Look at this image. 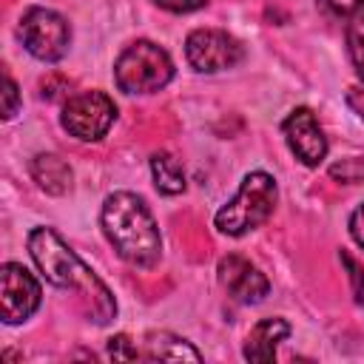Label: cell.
Listing matches in <instances>:
<instances>
[{
  "mask_svg": "<svg viewBox=\"0 0 364 364\" xmlns=\"http://www.w3.org/2000/svg\"><path fill=\"white\" fill-rule=\"evenodd\" d=\"M102 230L119 259L134 267H154L162 256V236L151 208L131 191H117L102 202Z\"/></svg>",
  "mask_w": 364,
  "mask_h": 364,
  "instance_id": "cell-2",
  "label": "cell"
},
{
  "mask_svg": "<svg viewBox=\"0 0 364 364\" xmlns=\"http://www.w3.org/2000/svg\"><path fill=\"white\" fill-rule=\"evenodd\" d=\"M347 54H350V63H353L358 80L364 82V37L355 28H347Z\"/></svg>",
  "mask_w": 364,
  "mask_h": 364,
  "instance_id": "cell-18",
  "label": "cell"
},
{
  "mask_svg": "<svg viewBox=\"0 0 364 364\" xmlns=\"http://www.w3.org/2000/svg\"><path fill=\"white\" fill-rule=\"evenodd\" d=\"M43 97H48V100H57L63 91H68V80H63V77H48V80H43Z\"/></svg>",
  "mask_w": 364,
  "mask_h": 364,
  "instance_id": "cell-22",
  "label": "cell"
},
{
  "mask_svg": "<svg viewBox=\"0 0 364 364\" xmlns=\"http://www.w3.org/2000/svg\"><path fill=\"white\" fill-rule=\"evenodd\" d=\"M151 173H154V185L159 193L165 196H176L185 191V171L182 162L176 156H171L168 151H156L151 154Z\"/></svg>",
  "mask_w": 364,
  "mask_h": 364,
  "instance_id": "cell-14",
  "label": "cell"
},
{
  "mask_svg": "<svg viewBox=\"0 0 364 364\" xmlns=\"http://www.w3.org/2000/svg\"><path fill=\"white\" fill-rule=\"evenodd\" d=\"M185 57H188V63H191L193 71H199V74H216V71H225V68H233L236 63H242L245 48L228 31H219V28H196L185 40Z\"/></svg>",
  "mask_w": 364,
  "mask_h": 364,
  "instance_id": "cell-7",
  "label": "cell"
},
{
  "mask_svg": "<svg viewBox=\"0 0 364 364\" xmlns=\"http://www.w3.org/2000/svg\"><path fill=\"white\" fill-rule=\"evenodd\" d=\"M108 355L114 361H136V358H142V353L134 347V341L125 333H117V336L108 338Z\"/></svg>",
  "mask_w": 364,
  "mask_h": 364,
  "instance_id": "cell-17",
  "label": "cell"
},
{
  "mask_svg": "<svg viewBox=\"0 0 364 364\" xmlns=\"http://www.w3.org/2000/svg\"><path fill=\"white\" fill-rule=\"evenodd\" d=\"M114 119H117V105L102 91H82L68 97L60 114V125L82 142L102 139L114 125Z\"/></svg>",
  "mask_w": 364,
  "mask_h": 364,
  "instance_id": "cell-6",
  "label": "cell"
},
{
  "mask_svg": "<svg viewBox=\"0 0 364 364\" xmlns=\"http://www.w3.org/2000/svg\"><path fill=\"white\" fill-rule=\"evenodd\" d=\"M330 176L344 182V185H355V182H364V159L361 156H350V159H341L336 165H330Z\"/></svg>",
  "mask_w": 364,
  "mask_h": 364,
  "instance_id": "cell-16",
  "label": "cell"
},
{
  "mask_svg": "<svg viewBox=\"0 0 364 364\" xmlns=\"http://www.w3.org/2000/svg\"><path fill=\"white\" fill-rule=\"evenodd\" d=\"M26 51L43 63H57L65 57L68 46H71V26L63 14H57L54 9H43V6H31L26 9V14L20 17V28H17Z\"/></svg>",
  "mask_w": 364,
  "mask_h": 364,
  "instance_id": "cell-5",
  "label": "cell"
},
{
  "mask_svg": "<svg viewBox=\"0 0 364 364\" xmlns=\"http://www.w3.org/2000/svg\"><path fill=\"white\" fill-rule=\"evenodd\" d=\"M142 358H148V361H202V353L168 330H154L145 336Z\"/></svg>",
  "mask_w": 364,
  "mask_h": 364,
  "instance_id": "cell-13",
  "label": "cell"
},
{
  "mask_svg": "<svg viewBox=\"0 0 364 364\" xmlns=\"http://www.w3.org/2000/svg\"><path fill=\"white\" fill-rule=\"evenodd\" d=\"M3 105H0V114L3 119H11L17 114V105H20V91H17V82L11 77H3Z\"/></svg>",
  "mask_w": 364,
  "mask_h": 364,
  "instance_id": "cell-19",
  "label": "cell"
},
{
  "mask_svg": "<svg viewBox=\"0 0 364 364\" xmlns=\"http://www.w3.org/2000/svg\"><path fill=\"white\" fill-rule=\"evenodd\" d=\"M276 199H279L276 179L264 171H250L242 179L236 196L216 210L213 225L225 236H245L270 219Z\"/></svg>",
  "mask_w": 364,
  "mask_h": 364,
  "instance_id": "cell-3",
  "label": "cell"
},
{
  "mask_svg": "<svg viewBox=\"0 0 364 364\" xmlns=\"http://www.w3.org/2000/svg\"><path fill=\"white\" fill-rule=\"evenodd\" d=\"M290 336V324L279 316H270V318H262L253 324V330L247 333L245 338V347H242V355L247 361H256V364H270L276 361V347Z\"/></svg>",
  "mask_w": 364,
  "mask_h": 364,
  "instance_id": "cell-11",
  "label": "cell"
},
{
  "mask_svg": "<svg viewBox=\"0 0 364 364\" xmlns=\"http://www.w3.org/2000/svg\"><path fill=\"white\" fill-rule=\"evenodd\" d=\"M350 233H353V239L364 247V205H358V208L353 210V216H350Z\"/></svg>",
  "mask_w": 364,
  "mask_h": 364,
  "instance_id": "cell-23",
  "label": "cell"
},
{
  "mask_svg": "<svg viewBox=\"0 0 364 364\" xmlns=\"http://www.w3.org/2000/svg\"><path fill=\"white\" fill-rule=\"evenodd\" d=\"M28 253L46 276V282L63 290H77L91 301V316L97 324H108L117 316V301L111 290L94 276L91 267L82 264V259L51 228H34L28 233Z\"/></svg>",
  "mask_w": 364,
  "mask_h": 364,
  "instance_id": "cell-1",
  "label": "cell"
},
{
  "mask_svg": "<svg viewBox=\"0 0 364 364\" xmlns=\"http://www.w3.org/2000/svg\"><path fill=\"white\" fill-rule=\"evenodd\" d=\"M347 105L364 119V88H350L347 91Z\"/></svg>",
  "mask_w": 364,
  "mask_h": 364,
  "instance_id": "cell-24",
  "label": "cell"
},
{
  "mask_svg": "<svg viewBox=\"0 0 364 364\" xmlns=\"http://www.w3.org/2000/svg\"><path fill=\"white\" fill-rule=\"evenodd\" d=\"M159 9H168L173 14H188V11H196V9H205L208 0H154Z\"/></svg>",
  "mask_w": 364,
  "mask_h": 364,
  "instance_id": "cell-21",
  "label": "cell"
},
{
  "mask_svg": "<svg viewBox=\"0 0 364 364\" xmlns=\"http://www.w3.org/2000/svg\"><path fill=\"white\" fill-rule=\"evenodd\" d=\"M43 301L40 282L17 262H6L0 267V318L6 324H23L34 316Z\"/></svg>",
  "mask_w": 364,
  "mask_h": 364,
  "instance_id": "cell-8",
  "label": "cell"
},
{
  "mask_svg": "<svg viewBox=\"0 0 364 364\" xmlns=\"http://www.w3.org/2000/svg\"><path fill=\"white\" fill-rule=\"evenodd\" d=\"M31 176L34 182L51 193V196H63L71 191V182H74V173L68 168L65 159H60L57 154H37L31 159Z\"/></svg>",
  "mask_w": 364,
  "mask_h": 364,
  "instance_id": "cell-12",
  "label": "cell"
},
{
  "mask_svg": "<svg viewBox=\"0 0 364 364\" xmlns=\"http://www.w3.org/2000/svg\"><path fill=\"white\" fill-rule=\"evenodd\" d=\"M171 80L173 60L162 46L151 40H136L125 46L114 63V82L125 94H154L162 91Z\"/></svg>",
  "mask_w": 364,
  "mask_h": 364,
  "instance_id": "cell-4",
  "label": "cell"
},
{
  "mask_svg": "<svg viewBox=\"0 0 364 364\" xmlns=\"http://www.w3.org/2000/svg\"><path fill=\"white\" fill-rule=\"evenodd\" d=\"M287 148L296 154V159H301L307 168H316L324 162L327 156V136L316 122V114L310 108H293L287 114V119L282 122Z\"/></svg>",
  "mask_w": 364,
  "mask_h": 364,
  "instance_id": "cell-9",
  "label": "cell"
},
{
  "mask_svg": "<svg viewBox=\"0 0 364 364\" xmlns=\"http://www.w3.org/2000/svg\"><path fill=\"white\" fill-rule=\"evenodd\" d=\"M216 273H219L222 287H225L236 301H242V304H259V301L270 293L267 276H264L250 259H245V256H239V253L222 256Z\"/></svg>",
  "mask_w": 364,
  "mask_h": 364,
  "instance_id": "cell-10",
  "label": "cell"
},
{
  "mask_svg": "<svg viewBox=\"0 0 364 364\" xmlns=\"http://www.w3.org/2000/svg\"><path fill=\"white\" fill-rule=\"evenodd\" d=\"M341 262L350 267V282H353V293H355V301L364 307V270L347 256V253H341Z\"/></svg>",
  "mask_w": 364,
  "mask_h": 364,
  "instance_id": "cell-20",
  "label": "cell"
},
{
  "mask_svg": "<svg viewBox=\"0 0 364 364\" xmlns=\"http://www.w3.org/2000/svg\"><path fill=\"white\" fill-rule=\"evenodd\" d=\"M316 6L336 17V20H347V23H355L364 17V0H316Z\"/></svg>",
  "mask_w": 364,
  "mask_h": 364,
  "instance_id": "cell-15",
  "label": "cell"
}]
</instances>
